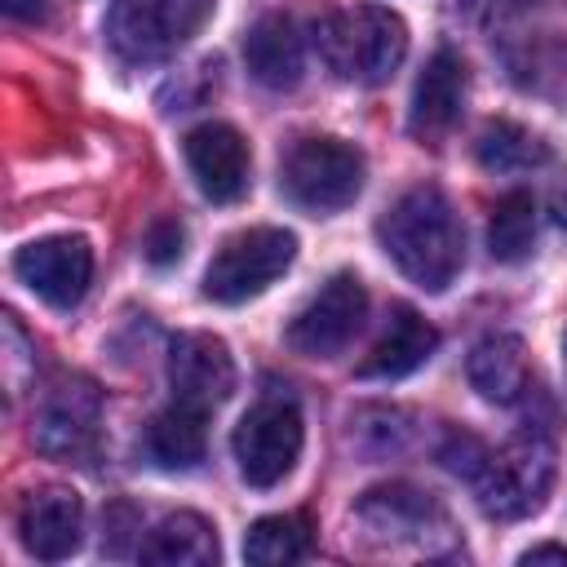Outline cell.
Wrapping results in <instances>:
<instances>
[{
  "label": "cell",
  "mask_w": 567,
  "mask_h": 567,
  "mask_svg": "<svg viewBox=\"0 0 567 567\" xmlns=\"http://www.w3.org/2000/svg\"><path fill=\"white\" fill-rule=\"evenodd\" d=\"M381 252L425 292H443L465 266V226L439 186L403 190L377 221Z\"/></svg>",
  "instance_id": "cell-1"
},
{
  "label": "cell",
  "mask_w": 567,
  "mask_h": 567,
  "mask_svg": "<svg viewBox=\"0 0 567 567\" xmlns=\"http://www.w3.org/2000/svg\"><path fill=\"white\" fill-rule=\"evenodd\" d=\"M315 49L341 84L377 89L408 58V22L385 4H350L319 18Z\"/></svg>",
  "instance_id": "cell-2"
},
{
  "label": "cell",
  "mask_w": 567,
  "mask_h": 567,
  "mask_svg": "<svg viewBox=\"0 0 567 567\" xmlns=\"http://www.w3.org/2000/svg\"><path fill=\"white\" fill-rule=\"evenodd\" d=\"M554 443L545 430H518L514 439H505L501 447H487L483 465L474 470L470 487L474 501L487 518L496 523H518L527 514H536L554 487Z\"/></svg>",
  "instance_id": "cell-3"
},
{
  "label": "cell",
  "mask_w": 567,
  "mask_h": 567,
  "mask_svg": "<svg viewBox=\"0 0 567 567\" xmlns=\"http://www.w3.org/2000/svg\"><path fill=\"white\" fill-rule=\"evenodd\" d=\"M354 523L363 532L368 545L377 549H408V554H452L456 549V532H452V518L447 509L412 487V483H381V487H368L359 501H354Z\"/></svg>",
  "instance_id": "cell-4"
},
{
  "label": "cell",
  "mask_w": 567,
  "mask_h": 567,
  "mask_svg": "<svg viewBox=\"0 0 567 567\" xmlns=\"http://www.w3.org/2000/svg\"><path fill=\"white\" fill-rule=\"evenodd\" d=\"M301 439H306V425H301V408L288 390L270 385L235 425L230 434V452H235V465L244 474L248 487H275L292 474L297 456H301Z\"/></svg>",
  "instance_id": "cell-5"
},
{
  "label": "cell",
  "mask_w": 567,
  "mask_h": 567,
  "mask_svg": "<svg viewBox=\"0 0 567 567\" xmlns=\"http://www.w3.org/2000/svg\"><path fill=\"white\" fill-rule=\"evenodd\" d=\"M363 155L341 137H297L279 159V190L306 213H337L363 190Z\"/></svg>",
  "instance_id": "cell-6"
},
{
  "label": "cell",
  "mask_w": 567,
  "mask_h": 567,
  "mask_svg": "<svg viewBox=\"0 0 567 567\" xmlns=\"http://www.w3.org/2000/svg\"><path fill=\"white\" fill-rule=\"evenodd\" d=\"M213 13V0H111L106 44L120 62L146 66L173 58Z\"/></svg>",
  "instance_id": "cell-7"
},
{
  "label": "cell",
  "mask_w": 567,
  "mask_h": 567,
  "mask_svg": "<svg viewBox=\"0 0 567 567\" xmlns=\"http://www.w3.org/2000/svg\"><path fill=\"white\" fill-rule=\"evenodd\" d=\"M297 257V235L284 226H248L239 235H230L208 270H204V297L217 306H244L252 297H261L275 279L288 275Z\"/></svg>",
  "instance_id": "cell-8"
},
{
  "label": "cell",
  "mask_w": 567,
  "mask_h": 567,
  "mask_svg": "<svg viewBox=\"0 0 567 567\" xmlns=\"http://www.w3.org/2000/svg\"><path fill=\"white\" fill-rule=\"evenodd\" d=\"M368 319V288L359 275L337 270L328 284H319V292L292 315L288 323V346L306 359H332L341 354L354 332Z\"/></svg>",
  "instance_id": "cell-9"
},
{
  "label": "cell",
  "mask_w": 567,
  "mask_h": 567,
  "mask_svg": "<svg viewBox=\"0 0 567 567\" xmlns=\"http://www.w3.org/2000/svg\"><path fill=\"white\" fill-rule=\"evenodd\" d=\"M97 430H102V390L75 372L44 390L35 408L31 443L53 461H80L97 447Z\"/></svg>",
  "instance_id": "cell-10"
},
{
  "label": "cell",
  "mask_w": 567,
  "mask_h": 567,
  "mask_svg": "<svg viewBox=\"0 0 567 567\" xmlns=\"http://www.w3.org/2000/svg\"><path fill=\"white\" fill-rule=\"evenodd\" d=\"M13 275L53 310H71L84 301L93 284V248L84 235H49L27 244L13 257Z\"/></svg>",
  "instance_id": "cell-11"
},
{
  "label": "cell",
  "mask_w": 567,
  "mask_h": 567,
  "mask_svg": "<svg viewBox=\"0 0 567 567\" xmlns=\"http://www.w3.org/2000/svg\"><path fill=\"white\" fill-rule=\"evenodd\" d=\"M186 151V168L199 186L204 199L213 204H235L244 190H248V173H252V155H248V142L235 124H221V120H208L199 128L186 133L182 142Z\"/></svg>",
  "instance_id": "cell-12"
},
{
  "label": "cell",
  "mask_w": 567,
  "mask_h": 567,
  "mask_svg": "<svg viewBox=\"0 0 567 567\" xmlns=\"http://www.w3.org/2000/svg\"><path fill=\"white\" fill-rule=\"evenodd\" d=\"M168 385L173 399L217 412L235 394V359L230 346L213 332H182L168 346Z\"/></svg>",
  "instance_id": "cell-13"
},
{
  "label": "cell",
  "mask_w": 567,
  "mask_h": 567,
  "mask_svg": "<svg viewBox=\"0 0 567 567\" xmlns=\"http://www.w3.org/2000/svg\"><path fill=\"white\" fill-rule=\"evenodd\" d=\"M22 549L40 563H62L84 540V505L71 487H40L18 509Z\"/></svg>",
  "instance_id": "cell-14"
},
{
  "label": "cell",
  "mask_w": 567,
  "mask_h": 567,
  "mask_svg": "<svg viewBox=\"0 0 567 567\" xmlns=\"http://www.w3.org/2000/svg\"><path fill=\"white\" fill-rule=\"evenodd\" d=\"M465 93H470V66H465V58L452 53V49H439L425 62V71L416 75V89H412V111H408L412 137L439 142L461 120Z\"/></svg>",
  "instance_id": "cell-15"
},
{
  "label": "cell",
  "mask_w": 567,
  "mask_h": 567,
  "mask_svg": "<svg viewBox=\"0 0 567 567\" xmlns=\"http://www.w3.org/2000/svg\"><path fill=\"white\" fill-rule=\"evenodd\" d=\"M434 350H439V328L430 319H421L412 306H394L385 328H381V337L363 354L359 377H368V381H399V377L416 372Z\"/></svg>",
  "instance_id": "cell-16"
},
{
  "label": "cell",
  "mask_w": 567,
  "mask_h": 567,
  "mask_svg": "<svg viewBox=\"0 0 567 567\" xmlns=\"http://www.w3.org/2000/svg\"><path fill=\"white\" fill-rule=\"evenodd\" d=\"M248 75L266 89H292L306 71V44L288 13H261L244 35Z\"/></svg>",
  "instance_id": "cell-17"
},
{
  "label": "cell",
  "mask_w": 567,
  "mask_h": 567,
  "mask_svg": "<svg viewBox=\"0 0 567 567\" xmlns=\"http://www.w3.org/2000/svg\"><path fill=\"white\" fill-rule=\"evenodd\" d=\"M142 452L159 470H195L208 452V412L173 399L142 430Z\"/></svg>",
  "instance_id": "cell-18"
},
{
  "label": "cell",
  "mask_w": 567,
  "mask_h": 567,
  "mask_svg": "<svg viewBox=\"0 0 567 567\" xmlns=\"http://www.w3.org/2000/svg\"><path fill=\"white\" fill-rule=\"evenodd\" d=\"M465 377L470 385L487 399V403H518L532 390V368H527V346L514 332H492L483 337L470 359H465Z\"/></svg>",
  "instance_id": "cell-19"
},
{
  "label": "cell",
  "mask_w": 567,
  "mask_h": 567,
  "mask_svg": "<svg viewBox=\"0 0 567 567\" xmlns=\"http://www.w3.org/2000/svg\"><path fill=\"white\" fill-rule=\"evenodd\" d=\"M142 563H155V567H213L217 563V532L204 514H168L164 523L151 527V536L142 540Z\"/></svg>",
  "instance_id": "cell-20"
},
{
  "label": "cell",
  "mask_w": 567,
  "mask_h": 567,
  "mask_svg": "<svg viewBox=\"0 0 567 567\" xmlns=\"http://www.w3.org/2000/svg\"><path fill=\"white\" fill-rule=\"evenodd\" d=\"M474 155L487 173H527V168H540L549 159V146H545L540 133H532L514 120H492L478 133Z\"/></svg>",
  "instance_id": "cell-21"
},
{
  "label": "cell",
  "mask_w": 567,
  "mask_h": 567,
  "mask_svg": "<svg viewBox=\"0 0 567 567\" xmlns=\"http://www.w3.org/2000/svg\"><path fill=\"white\" fill-rule=\"evenodd\" d=\"M310 554V523L301 514H266L244 536V558L252 567H288Z\"/></svg>",
  "instance_id": "cell-22"
},
{
  "label": "cell",
  "mask_w": 567,
  "mask_h": 567,
  "mask_svg": "<svg viewBox=\"0 0 567 567\" xmlns=\"http://www.w3.org/2000/svg\"><path fill=\"white\" fill-rule=\"evenodd\" d=\"M487 248L496 261L518 266L536 248V199L527 190H509L496 199L492 221H487Z\"/></svg>",
  "instance_id": "cell-23"
},
{
  "label": "cell",
  "mask_w": 567,
  "mask_h": 567,
  "mask_svg": "<svg viewBox=\"0 0 567 567\" xmlns=\"http://www.w3.org/2000/svg\"><path fill=\"white\" fill-rule=\"evenodd\" d=\"M182 248H186V226H182L177 217L151 221V230H146V239H142V257H146L151 266H173V261L182 257Z\"/></svg>",
  "instance_id": "cell-24"
},
{
  "label": "cell",
  "mask_w": 567,
  "mask_h": 567,
  "mask_svg": "<svg viewBox=\"0 0 567 567\" xmlns=\"http://www.w3.org/2000/svg\"><path fill=\"white\" fill-rule=\"evenodd\" d=\"M483 456H487V443L483 439H474V434H465V430H452L447 434V443L439 447V461H443V470H452L456 478H474V470L483 465Z\"/></svg>",
  "instance_id": "cell-25"
},
{
  "label": "cell",
  "mask_w": 567,
  "mask_h": 567,
  "mask_svg": "<svg viewBox=\"0 0 567 567\" xmlns=\"http://www.w3.org/2000/svg\"><path fill=\"white\" fill-rule=\"evenodd\" d=\"M368 416H372V421H394L399 412H385V408H377V412H368ZM368 416L359 412V421H354V430H359V434H363V430H372V425H368ZM399 447H403V439H394V434H385V430H381V447H377V456H385V452H399Z\"/></svg>",
  "instance_id": "cell-26"
},
{
  "label": "cell",
  "mask_w": 567,
  "mask_h": 567,
  "mask_svg": "<svg viewBox=\"0 0 567 567\" xmlns=\"http://www.w3.org/2000/svg\"><path fill=\"white\" fill-rule=\"evenodd\" d=\"M0 9L13 18V22H40L49 13V0H0Z\"/></svg>",
  "instance_id": "cell-27"
},
{
  "label": "cell",
  "mask_w": 567,
  "mask_h": 567,
  "mask_svg": "<svg viewBox=\"0 0 567 567\" xmlns=\"http://www.w3.org/2000/svg\"><path fill=\"white\" fill-rule=\"evenodd\" d=\"M518 563H527V567H532V563H558V567H567V549H563V545H532Z\"/></svg>",
  "instance_id": "cell-28"
},
{
  "label": "cell",
  "mask_w": 567,
  "mask_h": 567,
  "mask_svg": "<svg viewBox=\"0 0 567 567\" xmlns=\"http://www.w3.org/2000/svg\"><path fill=\"white\" fill-rule=\"evenodd\" d=\"M549 217H554V226H558V230H567V177L549 190Z\"/></svg>",
  "instance_id": "cell-29"
}]
</instances>
